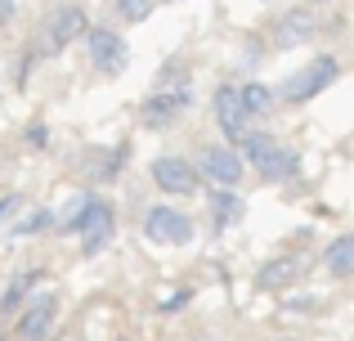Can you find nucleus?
Listing matches in <instances>:
<instances>
[{"instance_id": "f03ea898", "label": "nucleus", "mask_w": 354, "mask_h": 341, "mask_svg": "<svg viewBox=\"0 0 354 341\" xmlns=\"http://www.w3.org/2000/svg\"><path fill=\"white\" fill-rule=\"evenodd\" d=\"M332 81H337V59H332V54H323V59L305 63L301 72H292V77L283 81V99H287V104H310V99L323 95Z\"/></svg>"}, {"instance_id": "0eeeda50", "label": "nucleus", "mask_w": 354, "mask_h": 341, "mask_svg": "<svg viewBox=\"0 0 354 341\" xmlns=\"http://www.w3.org/2000/svg\"><path fill=\"white\" fill-rule=\"evenodd\" d=\"M314 36H319V18H314V9H310V5L287 9V14L278 18V27H274V45H278V50L305 45V41H314Z\"/></svg>"}, {"instance_id": "412c9836", "label": "nucleus", "mask_w": 354, "mask_h": 341, "mask_svg": "<svg viewBox=\"0 0 354 341\" xmlns=\"http://www.w3.org/2000/svg\"><path fill=\"white\" fill-rule=\"evenodd\" d=\"M27 144H32V149H45V144H50V131H45V126H32V131H27Z\"/></svg>"}, {"instance_id": "423d86ee", "label": "nucleus", "mask_w": 354, "mask_h": 341, "mask_svg": "<svg viewBox=\"0 0 354 341\" xmlns=\"http://www.w3.org/2000/svg\"><path fill=\"white\" fill-rule=\"evenodd\" d=\"M153 184L162 193H175V198H189V193L202 189V171L184 158H157L153 162Z\"/></svg>"}, {"instance_id": "1a4fd4ad", "label": "nucleus", "mask_w": 354, "mask_h": 341, "mask_svg": "<svg viewBox=\"0 0 354 341\" xmlns=\"http://www.w3.org/2000/svg\"><path fill=\"white\" fill-rule=\"evenodd\" d=\"M198 171L207 175L216 189H238V180H242V158H238L234 149H202Z\"/></svg>"}, {"instance_id": "f257e3e1", "label": "nucleus", "mask_w": 354, "mask_h": 341, "mask_svg": "<svg viewBox=\"0 0 354 341\" xmlns=\"http://www.w3.org/2000/svg\"><path fill=\"white\" fill-rule=\"evenodd\" d=\"M238 149L256 162V171L265 175V180H287V175L296 171V153L283 149V144H278L274 135H265V131H247Z\"/></svg>"}, {"instance_id": "dca6fc26", "label": "nucleus", "mask_w": 354, "mask_h": 341, "mask_svg": "<svg viewBox=\"0 0 354 341\" xmlns=\"http://www.w3.org/2000/svg\"><path fill=\"white\" fill-rule=\"evenodd\" d=\"M238 95H242V108H247L251 117H265L269 108H274V90H269V86H260V81H251V86H242Z\"/></svg>"}, {"instance_id": "a211bd4d", "label": "nucleus", "mask_w": 354, "mask_h": 341, "mask_svg": "<svg viewBox=\"0 0 354 341\" xmlns=\"http://www.w3.org/2000/svg\"><path fill=\"white\" fill-rule=\"evenodd\" d=\"M157 0H117V14L126 18V23H144L148 14H153Z\"/></svg>"}, {"instance_id": "4be33fe9", "label": "nucleus", "mask_w": 354, "mask_h": 341, "mask_svg": "<svg viewBox=\"0 0 354 341\" xmlns=\"http://www.w3.org/2000/svg\"><path fill=\"white\" fill-rule=\"evenodd\" d=\"M9 14H14V0H0V23H9Z\"/></svg>"}, {"instance_id": "9b49d317", "label": "nucleus", "mask_w": 354, "mask_h": 341, "mask_svg": "<svg viewBox=\"0 0 354 341\" xmlns=\"http://www.w3.org/2000/svg\"><path fill=\"white\" fill-rule=\"evenodd\" d=\"M247 108H242V95L234 86H225L216 95V122H220V131H225V140H234V144H242V135H247Z\"/></svg>"}, {"instance_id": "6e6552de", "label": "nucleus", "mask_w": 354, "mask_h": 341, "mask_svg": "<svg viewBox=\"0 0 354 341\" xmlns=\"http://www.w3.org/2000/svg\"><path fill=\"white\" fill-rule=\"evenodd\" d=\"M86 41H90V63H95L99 72H121L126 68V41H121L113 27H90Z\"/></svg>"}, {"instance_id": "aec40b11", "label": "nucleus", "mask_w": 354, "mask_h": 341, "mask_svg": "<svg viewBox=\"0 0 354 341\" xmlns=\"http://www.w3.org/2000/svg\"><path fill=\"white\" fill-rule=\"evenodd\" d=\"M18 207H23V198H18V193H9V198H0V220H9V216H14Z\"/></svg>"}, {"instance_id": "7ed1b4c3", "label": "nucleus", "mask_w": 354, "mask_h": 341, "mask_svg": "<svg viewBox=\"0 0 354 341\" xmlns=\"http://www.w3.org/2000/svg\"><path fill=\"white\" fill-rule=\"evenodd\" d=\"M90 32V18L81 5H63L50 14V23H45V36H41V54H63L77 36Z\"/></svg>"}, {"instance_id": "f8f14e48", "label": "nucleus", "mask_w": 354, "mask_h": 341, "mask_svg": "<svg viewBox=\"0 0 354 341\" xmlns=\"http://www.w3.org/2000/svg\"><path fill=\"white\" fill-rule=\"evenodd\" d=\"M189 108V86H175V90H157L153 99L144 104V122L148 126H171L175 117Z\"/></svg>"}, {"instance_id": "6ab92c4d", "label": "nucleus", "mask_w": 354, "mask_h": 341, "mask_svg": "<svg viewBox=\"0 0 354 341\" xmlns=\"http://www.w3.org/2000/svg\"><path fill=\"white\" fill-rule=\"evenodd\" d=\"M54 225V216H50V211H32V216H27V220H18V225H14V234H41V229H50Z\"/></svg>"}, {"instance_id": "4468645a", "label": "nucleus", "mask_w": 354, "mask_h": 341, "mask_svg": "<svg viewBox=\"0 0 354 341\" xmlns=\"http://www.w3.org/2000/svg\"><path fill=\"white\" fill-rule=\"evenodd\" d=\"M36 283H45V274H41V270H23V274H18V279L5 288V297H0V319H5V315H14V310H18V301H23L27 292L36 288Z\"/></svg>"}, {"instance_id": "39448f33", "label": "nucleus", "mask_w": 354, "mask_h": 341, "mask_svg": "<svg viewBox=\"0 0 354 341\" xmlns=\"http://www.w3.org/2000/svg\"><path fill=\"white\" fill-rule=\"evenodd\" d=\"M113 229H117V220H113V207L108 202H95L90 198L86 207H81V216H77V234H81V252H104L108 247V238H113Z\"/></svg>"}, {"instance_id": "20e7f679", "label": "nucleus", "mask_w": 354, "mask_h": 341, "mask_svg": "<svg viewBox=\"0 0 354 341\" xmlns=\"http://www.w3.org/2000/svg\"><path fill=\"white\" fill-rule=\"evenodd\" d=\"M144 238L157 247H184L193 238V220L175 207H148L144 216Z\"/></svg>"}, {"instance_id": "f3484780", "label": "nucleus", "mask_w": 354, "mask_h": 341, "mask_svg": "<svg viewBox=\"0 0 354 341\" xmlns=\"http://www.w3.org/2000/svg\"><path fill=\"white\" fill-rule=\"evenodd\" d=\"M211 211H216V225H220V229H229L234 220H242V198H234L229 189H220L216 198H211Z\"/></svg>"}, {"instance_id": "ddd939ff", "label": "nucleus", "mask_w": 354, "mask_h": 341, "mask_svg": "<svg viewBox=\"0 0 354 341\" xmlns=\"http://www.w3.org/2000/svg\"><path fill=\"white\" fill-rule=\"evenodd\" d=\"M296 279H301V261H296V256H278V261H269L265 270L256 274V288L260 292H278V288H292Z\"/></svg>"}, {"instance_id": "9d476101", "label": "nucleus", "mask_w": 354, "mask_h": 341, "mask_svg": "<svg viewBox=\"0 0 354 341\" xmlns=\"http://www.w3.org/2000/svg\"><path fill=\"white\" fill-rule=\"evenodd\" d=\"M54 315H59V301L54 297H41L36 306H27L23 319L14 324V341H45L54 328Z\"/></svg>"}, {"instance_id": "2eb2a0df", "label": "nucleus", "mask_w": 354, "mask_h": 341, "mask_svg": "<svg viewBox=\"0 0 354 341\" xmlns=\"http://www.w3.org/2000/svg\"><path fill=\"white\" fill-rule=\"evenodd\" d=\"M328 270L337 274V279H350L354 274V234L337 238V243L328 247Z\"/></svg>"}]
</instances>
